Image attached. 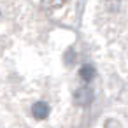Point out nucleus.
<instances>
[{"label":"nucleus","instance_id":"nucleus-1","mask_svg":"<svg viewBox=\"0 0 128 128\" xmlns=\"http://www.w3.org/2000/svg\"><path fill=\"white\" fill-rule=\"evenodd\" d=\"M74 102H76L77 105H90V104L93 102V91H91L88 86L79 88V90L74 93Z\"/></svg>","mask_w":128,"mask_h":128},{"label":"nucleus","instance_id":"nucleus-3","mask_svg":"<svg viewBox=\"0 0 128 128\" xmlns=\"http://www.w3.org/2000/svg\"><path fill=\"white\" fill-rule=\"evenodd\" d=\"M79 76H81V79L84 82H90V81L95 79V68L91 65H82L81 70H79Z\"/></svg>","mask_w":128,"mask_h":128},{"label":"nucleus","instance_id":"nucleus-2","mask_svg":"<svg viewBox=\"0 0 128 128\" xmlns=\"http://www.w3.org/2000/svg\"><path fill=\"white\" fill-rule=\"evenodd\" d=\"M32 116L35 119H46L49 116V105L46 102H35L32 105Z\"/></svg>","mask_w":128,"mask_h":128}]
</instances>
